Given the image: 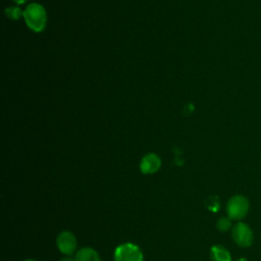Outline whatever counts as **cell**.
Returning <instances> with one entry per match:
<instances>
[{"mask_svg": "<svg viewBox=\"0 0 261 261\" xmlns=\"http://www.w3.org/2000/svg\"><path fill=\"white\" fill-rule=\"evenodd\" d=\"M27 25L36 33L42 32L47 23V13L45 8L39 3H31L23 11Z\"/></svg>", "mask_w": 261, "mask_h": 261, "instance_id": "6da1fadb", "label": "cell"}, {"mask_svg": "<svg viewBox=\"0 0 261 261\" xmlns=\"http://www.w3.org/2000/svg\"><path fill=\"white\" fill-rule=\"evenodd\" d=\"M250 209L249 200L243 195L232 196L226 204V213L231 220H241L247 216Z\"/></svg>", "mask_w": 261, "mask_h": 261, "instance_id": "7a4b0ae2", "label": "cell"}, {"mask_svg": "<svg viewBox=\"0 0 261 261\" xmlns=\"http://www.w3.org/2000/svg\"><path fill=\"white\" fill-rule=\"evenodd\" d=\"M143 259L141 249L133 243L121 244L114 251L115 261H143Z\"/></svg>", "mask_w": 261, "mask_h": 261, "instance_id": "3957f363", "label": "cell"}, {"mask_svg": "<svg viewBox=\"0 0 261 261\" xmlns=\"http://www.w3.org/2000/svg\"><path fill=\"white\" fill-rule=\"evenodd\" d=\"M231 238L238 246L248 248L253 243L254 234L251 227L247 223L238 222L231 229Z\"/></svg>", "mask_w": 261, "mask_h": 261, "instance_id": "277c9868", "label": "cell"}, {"mask_svg": "<svg viewBox=\"0 0 261 261\" xmlns=\"http://www.w3.org/2000/svg\"><path fill=\"white\" fill-rule=\"evenodd\" d=\"M56 245L58 250L64 255H72L76 249V239L75 236L69 230L61 231L56 238Z\"/></svg>", "mask_w": 261, "mask_h": 261, "instance_id": "5b68a950", "label": "cell"}, {"mask_svg": "<svg viewBox=\"0 0 261 261\" xmlns=\"http://www.w3.org/2000/svg\"><path fill=\"white\" fill-rule=\"evenodd\" d=\"M161 166V159L155 153L146 154L140 163V169L144 174H153L159 170Z\"/></svg>", "mask_w": 261, "mask_h": 261, "instance_id": "8992f818", "label": "cell"}, {"mask_svg": "<svg viewBox=\"0 0 261 261\" xmlns=\"http://www.w3.org/2000/svg\"><path fill=\"white\" fill-rule=\"evenodd\" d=\"M210 258L212 261H231L229 251L221 245H214L211 248Z\"/></svg>", "mask_w": 261, "mask_h": 261, "instance_id": "52a82bcc", "label": "cell"}, {"mask_svg": "<svg viewBox=\"0 0 261 261\" xmlns=\"http://www.w3.org/2000/svg\"><path fill=\"white\" fill-rule=\"evenodd\" d=\"M75 261H101L99 254L92 248H82L75 253Z\"/></svg>", "mask_w": 261, "mask_h": 261, "instance_id": "ba28073f", "label": "cell"}, {"mask_svg": "<svg viewBox=\"0 0 261 261\" xmlns=\"http://www.w3.org/2000/svg\"><path fill=\"white\" fill-rule=\"evenodd\" d=\"M5 14L8 18H10L12 20H15V19H18L21 15H23V12L21 11V9L19 7L10 6V7H7L5 9Z\"/></svg>", "mask_w": 261, "mask_h": 261, "instance_id": "9c48e42d", "label": "cell"}, {"mask_svg": "<svg viewBox=\"0 0 261 261\" xmlns=\"http://www.w3.org/2000/svg\"><path fill=\"white\" fill-rule=\"evenodd\" d=\"M216 226H217V229L219 231H227L231 228V219L227 216V217H220L218 220H217V223H216Z\"/></svg>", "mask_w": 261, "mask_h": 261, "instance_id": "30bf717a", "label": "cell"}, {"mask_svg": "<svg viewBox=\"0 0 261 261\" xmlns=\"http://www.w3.org/2000/svg\"><path fill=\"white\" fill-rule=\"evenodd\" d=\"M206 206L211 211H217L219 208V200L216 196H211L206 201Z\"/></svg>", "mask_w": 261, "mask_h": 261, "instance_id": "8fae6325", "label": "cell"}, {"mask_svg": "<svg viewBox=\"0 0 261 261\" xmlns=\"http://www.w3.org/2000/svg\"><path fill=\"white\" fill-rule=\"evenodd\" d=\"M60 261H75V259H72L70 257H65V258H62Z\"/></svg>", "mask_w": 261, "mask_h": 261, "instance_id": "7c38bea8", "label": "cell"}, {"mask_svg": "<svg viewBox=\"0 0 261 261\" xmlns=\"http://www.w3.org/2000/svg\"><path fill=\"white\" fill-rule=\"evenodd\" d=\"M15 3H17V4H23V3H25L28 0H13Z\"/></svg>", "mask_w": 261, "mask_h": 261, "instance_id": "4fadbf2b", "label": "cell"}, {"mask_svg": "<svg viewBox=\"0 0 261 261\" xmlns=\"http://www.w3.org/2000/svg\"><path fill=\"white\" fill-rule=\"evenodd\" d=\"M237 261H248L246 258H244V257H241V258H239Z\"/></svg>", "mask_w": 261, "mask_h": 261, "instance_id": "5bb4252c", "label": "cell"}, {"mask_svg": "<svg viewBox=\"0 0 261 261\" xmlns=\"http://www.w3.org/2000/svg\"><path fill=\"white\" fill-rule=\"evenodd\" d=\"M23 261H37L36 259H25V260H23Z\"/></svg>", "mask_w": 261, "mask_h": 261, "instance_id": "9a60e30c", "label": "cell"}]
</instances>
